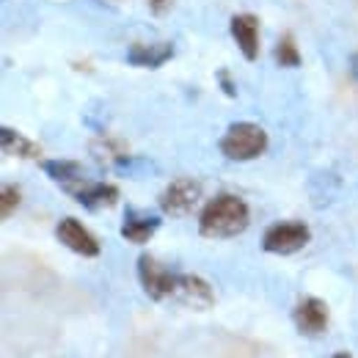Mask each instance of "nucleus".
<instances>
[{
	"label": "nucleus",
	"instance_id": "obj_19",
	"mask_svg": "<svg viewBox=\"0 0 358 358\" xmlns=\"http://www.w3.org/2000/svg\"><path fill=\"white\" fill-rule=\"evenodd\" d=\"M350 72H353V78L358 80V52L353 55V58H350Z\"/></svg>",
	"mask_w": 358,
	"mask_h": 358
},
{
	"label": "nucleus",
	"instance_id": "obj_20",
	"mask_svg": "<svg viewBox=\"0 0 358 358\" xmlns=\"http://www.w3.org/2000/svg\"><path fill=\"white\" fill-rule=\"evenodd\" d=\"M331 358H353V356H350V353H345V350H339V353H334Z\"/></svg>",
	"mask_w": 358,
	"mask_h": 358
},
{
	"label": "nucleus",
	"instance_id": "obj_1",
	"mask_svg": "<svg viewBox=\"0 0 358 358\" xmlns=\"http://www.w3.org/2000/svg\"><path fill=\"white\" fill-rule=\"evenodd\" d=\"M248 204L240 196L221 193L213 201H207V207L199 215V234L210 237V240H226V237H237L248 229Z\"/></svg>",
	"mask_w": 358,
	"mask_h": 358
},
{
	"label": "nucleus",
	"instance_id": "obj_7",
	"mask_svg": "<svg viewBox=\"0 0 358 358\" xmlns=\"http://www.w3.org/2000/svg\"><path fill=\"white\" fill-rule=\"evenodd\" d=\"M174 298H177L182 306H187V309H199V312H204V309H210V306L215 303V292H213V287H210L201 275H196V273H179Z\"/></svg>",
	"mask_w": 358,
	"mask_h": 358
},
{
	"label": "nucleus",
	"instance_id": "obj_5",
	"mask_svg": "<svg viewBox=\"0 0 358 358\" xmlns=\"http://www.w3.org/2000/svg\"><path fill=\"white\" fill-rule=\"evenodd\" d=\"M201 201V185L190 177H179L174 179L157 199L160 210L169 215V218H185L196 204Z\"/></svg>",
	"mask_w": 358,
	"mask_h": 358
},
{
	"label": "nucleus",
	"instance_id": "obj_2",
	"mask_svg": "<svg viewBox=\"0 0 358 358\" xmlns=\"http://www.w3.org/2000/svg\"><path fill=\"white\" fill-rule=\"evenodd\" d=\"M218 149H221V155H224L226 160H234V163L257 160L268 149V133L259 124L237 122V124H231L226 130V135L218 143Z\"/></svg>",
	"mask_w": 358,
	"mask_h": 358
},
{
	"label": "nucleus",
	"instance_id": "obj_13",
	"mask_svg": "<svg viewBox=\"0 0 358 358\" xmlns=\"http://www.w3.org/2000/svg\"><path fill=\"white\" fill-rule=\"evenodd\" d=\"M157 226H160V218L141 215L135 210H127V218L122 224V237L135 243V245H143L146 240H152V234L157 231Z\"/></svg>",
	"mask_w": 358,
	"mask_h": 358
},
{
	"label": "nucleus",
	"instance_id": "obj_14",
	"mask_svg": "<svg viewBox=\"0 0 358 358\" xmlns=\"http://www.w3.org/2000/svg\"><path fill=\"white\" fill-rule=\"evenodd\" d=\"M0 146H3L6 155L22 157V160H36V157L42 155L39 143H34L31 138L20 135L17 130H11V127H3V130H0Z\"/></svg>",
	"mask_w": 358,
	"mask_h": 358
},
{
	"label": "nucleus",
	"instance_id": "obj_15",
	"mask_svg": "<svg viewBox=\"0 0 358 358\" xmlns=\"http://www.w3.org/2000/svg\"><path fill=\"white\" fill-rule=\"evenodd\" d=\"M273 55H275V64L278 66H301V50L295 45V39H292V34H284L281 36V42L275 45L273 50Z\"/></svg>",
	"mask_w": 358,
	"mask_h": 358
},
{
	"label": "nucleus",
	"instance_id": "obj_17",
	"mask_svg": "<svg viewBox=\"0 0 358 358\" xmlns=\"http://www.w3.org/2000/svg\"><path fill=\"white\" fill-rule=\"evenodd\" d=\"M149 3V8L155 11V14H166V8L171 6V0H146Z\"/></svg>",
	"mask_w": 358,
	"mask_h": 358
},
{
	"label": "nucleus",
	"instance_id": "obj_18",
	"mask_svg": "<svg viewBox=\"0 0 358 358\" xmlns=\"http://www.w3.org/2000/svg\"><path fill=\"white\" fill-rule=\"evenodd\" d=\"M221 86H224V91L229 94V96H234V86L229 83V75H226V69H221Z\"/></svg>",
	"mask_w": 358,
	"mask_h": 358
},
{
	"label": "nucleus",
	"instance_id": "obj_10",
	"mask_svg": "<svg viewBox=\"0 0 358 358\" xmlns=\"http://www.w3.org/2000/svg\"><path fill=\"white\" fill-rule=\"evenodd\" d=\"M229 31H231V39L240 47L243 58L257 61V55H259V20L254 14H237V17H231Z\"/></svg>",
	"mask_w": 358,
	"mask_h": 358
},
{
	"label": "nucleus",
	"instance_id": "obj_11",
	"mask_svg": "<svg viewBox=\"0 0 358 358\" xmlns=\"http://www.w3.org/2000/svg\"><path fill=\"white\" fill-rule=\"evenodd\" d=\"M42 171H45L52 182H58L66 193H72L78 185H83V182H86L83 166H80V163H75V160H47V163H42Z\"/></svg>",
	"mask_w": 358,
	"mask_h": 358
},
{
	"label": "nucleus",
	"instance_id": "obj_4",
	"mask_svg": "<svg viewBox=\"0 0 358 358\" xmlns=\"http://www.w3.org/2000/svg\"><path fill=\"white\" fill-rule=\"evenodd\" d=\"M177 275L171 273L166 265H160L155 257L143 254L138 259V278H141V287L143 292L152 298V301H166V298H174V289H177Z\"/></svg>",
	"mask_w": 358,
	"mask_h": 358
},
{
	"label": "nucleus",
	"instance_id": "obj_8",
	"mask_svg": "<svg viewBox=\"0 0 358 358\" xmlns=\"http://www.w3.org/2000/svg\"><path fill=\"white\" fill-rule=\"evenodd\" d=\"M55 237H58L69 251H75V254H80V257H86V259L99 257V240H96L78 218H64L61 224L55 226Z\"/></svg>",
	"mask_w": 358,
	"mask_h": 358
},
{
	"label": "nucleus",
	"instance_id": "obj_3",
	"mask_svg": "<svg viewBox=\"0 0 358 358\" xmlns=\"http://www.w3.org/2000/svg\"><path fill=\"white\" fill-rule=\"evenodd\" d=\"M312 240V231L306 224L298 221H284V224H273L262 237V248L268 254H278V257H289L301 248H306Z\"/></svg>",
	"mask_w": 358,
	"mask_h": 358
},
{
	"label": "nucleus",
	"instance_id": "obj_12",
	"mask_svg": "<svg viewBox=\"0 0 358 358\" xmlns=\"http://www.w3.org/2000/svg\"><path fill=\"white\" fill-rule=\"evenodd\" d=\"M171 55H174V47L166 45V42H157V45H133L127 50V61L133 66H146V69L163 66L166 61H171Z\"/></svg>",
	"mask_w": 358,
	"mask_h": 358
},
{
	"label": "nucleus",
	"instance_id": "obj_16",
	"mask_svg": "<svg viewBox=\"0 0 358 358\" xmlns=\"http://www.w3.org/2000/svg\"><path fill=\"white\" fill-rule=\"evenodd\" d=\"M20 201H22L20 187L17 185H3V190H0V218L3 221L11 218V213L20 207Z\"/></svg>",
	"mask_w": 358,
	"mask_h": 358
},
{
	"label": "nucleus",
	"instance_id": "obj_9",
	"mask_svg": "<svg viewBox=\"0 0 358 358\" xmlns=\"http://www.w3.org/2000/svg\"><path fill=\"white\" fill-rule=\"evenodd\" d=\"M75 201H80L86 210L91 213H99V210H110L116 201H119V187L116 185H108V182H83L78 185L72 193H69Z\"/></svg>",
	"mask_w": 358,
	"mask_h": 358
},
{
	"label": "nucleus",
	"instance_id": "obj_6",
	"mask_svg": "<svg viewBox=\"0 0 358 358\" xmlns=\"http://www.w3.org/2000/svg\"><path fill=\"white\" fill-rule=\"evenodd\" d=\"M292 320H295L298 334H303V336H322L328 331V306L320 298H314V295H303L295 303Z\"/></svg>",
	"mask_w": 358,
	"mask_h": 358
}]
</instances>
